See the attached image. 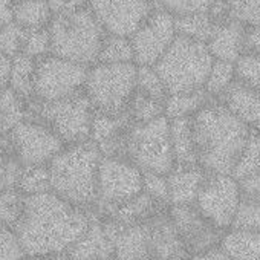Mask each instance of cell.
Returning <instances> with one entry per match:
<instances>
[{"label": "cell", "mask_w": 260, "mask_h": 260, "mask_svg": "<svg viewBox=\"0 0 260 260\" xmlns=\"http://www.w3.org/2000/svg\"><path fill=\"white\" fill-rule=\"evenodd\" d=\"M90 217L92 211L49 191L26 196L25 211L14 231L26 257L66 255L87 231Z\"/></svg>", "instance_id": "6da1fadb"}, {"label": "cell", "mask_w": 260, "mask_h": 260, "mask_svg": "<svg viewBox=\"0 0 260 260\" xmlns=\"http://www.w3.org/2000/svg\"><path fill=\"white\" fill-rule=\"evenodd\" d=\"M198 164L208 175H233L251 128L213 100L193 118Z\"/></svg>", "instance_id": "7a4b0ae2"}, {"label": "cell", "mask_w": 260, "mask_h": 260, "mask_svg": "<svg viewBox=\"0 0 260 260\" xmlns=\"http://www.w3.org/2000/svg\"><path fill=\"white\" fill-rule=\"evenodd\" d=\"M103 155L92 141L66 146L51 162V191L90 211L98 202V172Z\"/></svg>", "instance_id": "3957f363"}, {"label": "cell", "mask_w": 260, "mask_h": 260, "mask_svg": "<svg viewBox=\"0 0 260 260\" xmlns=\"http://www.w3.org/2000/svg\"><path fill=\"white\" fill-rule=\"evenodd\" d=\"M48 29L52 55L87 68L98 63L107 32L89 8L72 14L55 16Z\"/></svg>", "instance_id": "277c9868"}, {"label": "cell", "mask_w": 260, "mask_h": 260, "mask_svg": "<svg viewBox=\"0 0 260 260\" xmlns=\"http://www.w3.org/2000/svg\"><path fill=\"white\" fill-rule=\"evenodd\" d=\"M213 63L207 43L178 36L155 69L173 95L204 89Z\"/></svg>", "instance_id": "5b68a950"}, {"label": "cell", "mask_w": 260, "mask_h": 260, "mask_svg": "<svg viewBox=\"0 0 260 260\" xmlns=\"http://www.w3.org/2000/svg\"><path fill=\"white\" fill-rule=\"evenodd\" d=\"M138 66L96 63L89 68L84 93L95 112L106 115H122L127 112L137 93Z\"/></svg>", "instance_id": "8992f818"}, {"label": "cell", "mask_w": 260, "mask_h": 260, "mask_svg": "<svg viewBox=\"0 0 260 260\" xmlns=\"http://www.w3.org/2000/svg\"><path fill=\"white\" fill-rule=\"evenodd\" d=\"M29 112L37 121L46 124L66 146L90 141L95 109L84 90L52 103L34 100L29 103Z\"/></svg>", "instance_id": "52a82bcc"}, {"label": "cell", "mask_w": 260, "mask_h": 260, "mask_svg": "<svg viewBox=\"0 0 260 260\" xmlns=\"http://www.w3.org/2000/svg\"><path fill=\"white\" fill-rule=\"evenodd\" d=\"M127 159L132 161L143 173L169 175L176 167L170 138V119L162 116L130 127Z\"/></svg>", "instance_id": "ba28073f"}, {"label": "cell", "mask_w": 260, "mask_h": 260, "mask_svg": "<svg viewBox=\"0 0 260 260\" xmlns=\"http://www.w3.org/2000/svg\"><path fill=\"white\" fill-rule=\"evenodd\" d=\"M144 173L128 159L103 156L98 172L100 214H109L115 208L130 202L143 193Z\"/></svg>", "instance_id": "9c48e42d"}, {"label": "cell", "mask_w": 260, "mask_h": 260, "mask_svg": "<svg viewBox=\"0 0 260 260\" xmlns=\"http://www.w3.org/2000/svg\"><path fill=\"white\" fill-rule=\"evenodd\" d=\"M89 68L57 55L37 60L34 100L52 103L69 98L84 90Z\"/></svg>", "instance_id": "30bf717a"}, {"label": "cell", "mask_w": 260, "mask_h": 260, "mask_svg": "<svg viewBox=\"0 0 260 260\" xmlns=\"http://www.w3.org/2000/svg\"><path fill=\"white\" fill-rule=\"evenodd\" d=\"M7 140L22 166H49L66 147L46 124L31 118L7 134Z\"/></svg>", "instance_id": "8fae6325"}, {"label": "cell", "mask_w": 260, "mask_h": 260, "mask_svg": "<svg viewBox=\"0 0 260 260\" xmlns=\"http://www.w3.org/2000/svg\"><path fill=\"white\" fill-rule=\"evenodd\" d=\"M240 205L239 181L233 175H207L194 207L219 230H231Z\"/></svg>", "instance_id": "7c38bea8"}, {"label": "cell", "mask_w": 260, "mask_h": 260, "mask_svg": "<svg viewBox=\"0 0 260 260\" xmlns=\"http://www.w3.org/2000/svg\"><path fill=\"white\" fill-rule=\"evenodd\" d=\"M178 37L176 19L156 2L155 11L130 37L137 66L155 68Z\"/></svg>", "instance_id": "4fadbf2b"}, {"label": "cell", "mask_w": 260, "mask_h": 260, "mask_svg": "<svg viewBox=\"0 0 260 260\" xmlns=\"http://www.w3.org/2000/svg\"><path fill=\"white\" fill-rule=\"evenodd\" d=\"M156 8V0H89V10L109 36L132 37Z\"/></svg>", "instance_id": "5bb4252c"}, {"label": "cell", "mask_w": 260, "mask_h": 260, "mask_svg": "<svg viewBox=\"0 0 260 260\" xmlns=\"http://www.w3.org/2000/svg\"><path fill=\"white\" fill-rule=\"evenodd\" d=\"M169 216L190 257L220 246L225 233L205 219L194 205L170 207Z\"/></svg>", "instance_id": "9a60e30c"}, {"label": "cell", "mask_w": 260, "mask_h": 260, "mask_svg": "<svg viewBox=\"0 0 260 260\" xmlns=\"http://www.w3.org/2000/svg\"><path fill=\"white\" fill-rule=\"evenodd\" d=\"M118 225L92 213L87 231L68 251V260H115V234Z\"/></svg>", "instance_id": "2e32d148"}, {"label": "cell", "mask_w": 260, "mask_h": 260, "mask_svg": "<svg viewBox=\"0 0 260 260\" xmlns=\"http://www.w3.org/2000/svg\"><path fill=\"white\" fill-rule=\"evenodd\" d=\"M115 260H155L150 222L130 226L118 225L115 234Z\"/></svg>", "instance_id": "e0dca14e"}, {"label": "cell", "mask_w": 260, "mask_h": 260, "mask_svg": "<svg viewBox=\"0 0 260 260\" xmlns=\"http://www.w3.org/2000/svg\"><path fill=\"white\" fill-rule=\"evenodd\" d=\"M246 26L234 19L217 22L207 46L214 60L236 63L243 54Z\"/></svg>", "instance_id": "ac0fdd59"}, {"label": "cell", "mask_w": 260, "mask_h": 260, "mask_svg": "<svg viewBox=\"0 0 260 260\" xmlns=\"http://www.w3.org/2000/svg\"><path fill=\"white\" fill-rule=\"evenodd\" d=\"M217 101L249 128L260 127V89L249 87L236 80Z\"/></svg>", "instance_id": "d6986e66"}, {"label": "cell", "mask_w": 260, "mask_h": 260, "mask_svg": "<svg viewBox=\"0 0 260 260\" xmlns=\"http://www.w3.org/2000/svg\"><path fill=\"white\" fill-rule=\"evenodd\" d=\"M207 175L201 167H175L167 175L170 207L194 205Z\"/></svg>", "instance_id": "ffe728a7"}, {"label": "cell", "mask_w": 260, "mask_h": 260, "mask_svg": "<svg viewBox=\"0 0 260 260\" xmlns=\"http://www.w3.org/2000/svg\"><path fill=\"white\" fill-rule=\"evenodd\" d=\"M170 138L176 167H199L193 118L170 119Z\"/></svg>", "instance_id": "44dd1931"}, {"label": "cell", "mask_w": 260, "mask_h": 260, "mask_svg": "<svg viewBox=\"0 0 260 260\" xmlns=\"http://www.w3.org/2000/svg\"><path fill=\"white\" fill-rule=\"evenodd\" d=\"M52 19L48 0H14L13 20L26 31L48 28Z\"/></svg>", "instance_id": "7402d4cb"}, {"label": "cell", "mask_w": 260, "mask_h": 260, "mask_svg": "<svg viewBox=\"0 0 260 260\" xmlns=\"http://www.w3.org/2000/svg\"><path fill=\"white\" fill-rule=\"evenodd\" d=\"M132 125L134 122L130 119L128 112L122 115H106V113L95 112L92 121V130H90V141L95 143L98 147L104 146L125 135Z\"/></svg>", "instance_id": "603a6c76"}, {"label": "cell", "mask_w": 260, "mask_h": 260, "mask_svg": "<svg viewBox=\"0 0 260 260\" xmlns=\"http://www.w3.org/2000/svg\"><path fill=\"white\" fill-rule=\"evenodd\" d=\"M213 98L207 93L205 89L173 93L166 100V116L169 119H184L194 118L205 106H208Z\"/></svg>", "instance_id": "cb8c5ba5"}, {"label": "cell", "mask_w": 260, "mask_h": 260, "mask_svg": "<svg viewBox=\"0 0 260 260\" xmlns=\"http://www.w3.org/2000/svg\"><path fill=\"white\" fill-rule=\"evenodd\" d=\"M220 246L231 260H260V233L228 230Z\"/></svg>", "instance_id": "d4e9b609"}, {"label": "cell", "mask_w": 260, "mask_h": 260, "mask_svg": "<svg viewBox=\"0 0 260 260\" xmlns=\"http://www.w3.org/2000/svg\"><path fill=\"white\" fill-rule=\"evenodd\" d=\"M29 118V101L22 98L10 86L0 90V130L10 134L14 127Z\"/></svg>", "instance_id": "484cf974"}, {"label": "cell", "mask_w": 260, "mask_h": 260, "mask_svg": "<svg viewBox=\"0 0 260 260\" xmlns=\"http://www.w3.org/2000/svg\"><path fill=\"white\" fill-rule=\"evenodd\" d=\"M36 71H37V60L25 54H20L13 58L8 86L29 103L34 101Z\"/></svg>", "instance_id": "4316f807"}, {"label": "cell", "mask_w": 260, "mask_h": 260, "mask_svg": "<svg viewBox=\"0 0 260 260\" xmlns=\"http://www.w3.org/2000/svg\"><path fill=\"white\" fill-rule=\"evenodd\" d=\"M254 175H260V127L251 128L249 138L233 172L237 181Z\"/></svg>", "instance_id": "83f0119b"}, {"label": "cell", "mask_w": 260, "mask_h": 260, "mask_svg": "<svg viewBox=\"0 0 260 260\" xmlns=\"http://www.w3.org/2000/svg\"><path fill=\"white\" fill-rule=\"evenodd\" d=\"M176 19V31L178 36L207 43L214 31L216 22L211 19L208 13L204 14H191V16H181Z\"/></svg>", "instance_id": "f1b7e54d"}, {"label": "cell", "mask_w": 260, "mask_h": 260, "mask_svg": "<svg viewBox=\"0 0 260 260\" xmlns=\"http://www.w3.org/2000/svg\"><path fill=\"white\" fill-rule=\"evenodd\" d=\"M98 63L104 64H128L135 63V51L128 37L109 36L106 37Z\"/></svg>", "instance_id": "f546056e"}, {"label": "cell", "mask_w": 260, "mask_h": 260, "mask_svg": "<svg viewBox=\"0 0 260 260\" xmlns=\"http://www.w3.org/2000/svg\"><path fill=\"white\" fill-rule=\"evenodd\" d=\"M17 190L25 196H37L51 191V175L48 166H23Z\"/></svg>", "instance_id": "4dcf8cb0"}, {"label": "cell", "mask_w": 260, "mask_h": 260, "mask_svg": "<svg viewBox=\"0 0 260 260\" xmlns=\"http://www.w3.org/2000/svg\"><path fill=\"white\" fill-rule=\"evenodd\" d=\"M234 81H236L234 63L214 60L204 89L213 100H220L225 95V92L234 84Z\"/></svg>", "instance_id": "1f68e13d"}, {"label": "cell", "mask_w": 260, "mask_h": 260, "mask_svg": "<svg viewBox=\"0 0 260 260\" xmlns=\"http://www.w3.org/2000/svg\"><path fill=\"white\" fill-rule=\"evenodd\" d=\"M127 112L134 124H144L166 116V103L137 92Z\"/></svg>", "instance_id": "d6a6232c"}, {"label": "cell", "mask_w": 260, "mask_h": 260, "mask_svg": "<svg viewBox=\"0 0 260 260\" xmlns=\"http://www.w3.org/2000/svg\"><path fill=\"white\" fill-rule=\"evenodd\" d=\"M26 196L17 188H8L0 193V225L16 228L25 211Z\"/></svg>", "instance_id": "836d02e7"}, {"label": "cell", "mask_w": 260, "mask_h": 260, "mask_svg": "<svg viewBox=\"0 0 260 260\" xmlns=\"http://www.w3.org/2000/svg\"><path fill=\"white\" fill-rule=\"evenodd\" d=\"M22 169L23 166L13 153L8 140L0 138V193L8 188H17Z\"/></svg>", "instance_id": "e575fe53"}, {"label": "cell", "mask_w": 260, "mask_h": 260, "mask_svg": "<svg viewBox=\"0 0 260 260\" xmlns=\"http://www.w3.org/2000/svg\"><path fill=\"white\" fill-rule=\"evenodd\" d=\"M137 92H140L146 96L164 101V103L169 96V90H167L162 78L159 77L156 69L150 68V66H138Z\"/></svg>", "instance_id": "d590c367"}, {"label": "cell", "mask_w": 260, "mask_h": 260, "mask_svg": "<svg viewBox=\"0 0 260 260\" xmlns=\"http://www.w3.org/2000/svg\"><path fill=\"white\" fill-rule=\"evenodd\" d=\"M26 37V29L22 28L14 20L0 28V54L14 58L22 54L23 43Z\"/></svg>", "instance_id": "8d00e7d4"}, {"label": "cell", "mask_w": 260, "mask_h": 260, "mask_svg": "<svg viewBox=\"0 0 260 260\" xmlns=\"http://www.w3.org/2000/svg\"><path fill=\"white\" fill-rule=\"evenodd\" d=\"M234 66L239 83L260 89V54H242Z\"/></svg>", "instance_id": "74e56055"}, {"label": "cell", "mask_w": 260, "mask_h": 260, "mask_svg": "<svg viewBox=\"0 0 260 260\" xmlns=\"http://www.w3.org/2000/svg\"><path fill=\"white\" fill-rule=\"evenodd\" d=\"M231 230L260 233V202L242 201L237 208Z\"/></svg>", "instance_id": "f35d334b"}, {"label": "cell", "mask_w": 260, "mask_h": 260, "mask_svg": "<svg viewBox=\"0 0 260 260\" xmlns=\"http://www.w3.org/2000/svg\"><path fill=\"white\" fill-rule=\"evenodd\" d=\"M22 54L40 60L46 55H51V34L48 28L43 29H32L26 31L25 43H23V51Z\"/></svg>", "instance_id": "ab89813d"}, {"label": "cell", "mask_w": 260, "mask_h": 260, "mask_svg": "<svg viewBox=\"0 0 260 260\" xmlns=\"http://www.w3.org/2000/svg\"><path fill=\"white\" fill-rule=\"evenodd\" d=\"M156 2L175 17H181L208 13L214 0H156Z\"/></svg>", "instance_id": "60d3db41"}, {"label": "cell", "mask_w": 260, "mask_h": 260, "mask_svg": "<svg viewBox=\"0 0 260 260\" xmlns=\"http://www.w3.org/2000/svg\"><path fill=\"white\" fill-rule=\"evenodd\" d=\"M230 19H234L245 26L260 25V0H231Z\"/></svg>", "instance_id": "b9f144b4"}, {"label": "cell", "mask_w": 260, "mask_h": 260, "mask_svg": "<svg viewBox=\"0 0 260 260\" xmlns=\"http://www.w3.org/2000/svg\"><path fill=\"white\" fill-rule=\"evenodd\" d=\"M143 193L147 194L155 202L170 207V188L167 175H158V173H144V185Z\"/></svg>", "instance_id": "7bdbcfd3"}, {"label": "cell", "mask_w": 260, "mask_h": 260, "mask_svg": "<svg viewBox=\"0 0 260 260\" xmlns=\"http://www.w3.org/2000/svg\"><path fill=\"white\" fill-rule=\"evenodd\" d=\"M0 260H26L25 249L13 228L0 225Z\"/></svg>", "instance_id": "ee69618b"}, {"label": "cell", "mask_w": 260, "mask_h": 260, "mask_svg": "<svg viewBox=\"0 0 260 260\" xmlns=\"http://www.w3.org/2000/svg\"><path fill=\"white\" fill-rule=\"evenodd\" d=\"M52 16H64L72 14L80 10L89 8V0H48Z\"/></svg>", "instance_id": "f6af8a7d"}, {"label": "cell", "mask_w": 260, "mask_h": 260, "mask_svg": "<svg viewBox=\"0 0 260 260\" xmlns=\"http://www.w3.org/2000/svg\"><path fill=\"white\" fill-rule=\"evenodd\" d=\"M239 187H240V199L242 201L260 202V175H254V176L240 179Z\"/></svg>", "instance_id": "bcb514c9"}, {"label": "cell", "mask_w": 260, "mask_h": 260, "mask_svg": "<svg viewBox=\"0 0 260 260\" xmlns=\"http://www.w3.org/2000/svg\"><path fill=\"white\" fill-rule=\"evenodd\" d=\"M243 54H260V25L246 26Z\"/></svg>", "instance_id": "7dc6e473"}, {"label": "cell", "mask_w": 260, "mask_h": 260, "mask_svg": "<svg viewBox=\"0 0 260 260\" xmlns=\"http://www.w3.org/2000/svg\"><path fill=\"white\" fill-rule=\"evenodd\" d=\"M11 63H13V58L0 54V90L8 87V84H10Z\"/></svg>", "instance_id": "c3c4849f"}, {"label": "cell", "mask_w": 260, "mask_h": 260, "mask_svg": "<svg viewBox=\"0 0 260 260\" xmlns=\"http://www.w3.org/2000/svg\"><path fill=\"white\" fill-rule=\"evenodd\" d=\"M190 260H231V257L222 249V246H217V248H213L207 252L193 255Z\"/></svg>", "instance_id": "681fc988"}, {"label": "cell", "mask_w": 260, "mask_h": 260, "mask_svg": "<svg viewBox=\"0 0 260 260\" xmlns=\"http://www.w3.org/2000/svg\"><path fill=\"white\" fill-rule=\"evenodd\" d=\"M13 7L14 0H0V28L13 22Z\"/></svg>", "instance_id": "f907efd6"}, {"label": "cell", "mask_w": 260, "mask_h": 260, "mask_svg": "<svg viewBox=\"0 0 260 260\" xmlns=\"http://www.w3.org/2000/svg\"><path fill=\"white\" fill-rule=\"evenodd\" d=\"M26 260H68L66 255H46V257H26Z\"/></svg>", "instance_id": "816d5d0a"}, {"label": "cell", "mask_w": 260, "mask_h": 260, "mask_svg": "<svg viewBox=\"0 0 260 260\" xmlns=\"http://www.w3.org/2000/svg\"><path fill=\"white\" fill-rule=\"evenodd\" d=\"M0 135H2V130H0Z\"/></svg>", "instance_id": "f5cc1de1"}, {"label": "cell", "mask_w": 260, "mask_h": 260, "mask_svg": "<svg viewBox=\"0 0 260 260\" xmlns=\"http://www.w3.org/2000/svg\"><path fill=\"white\" fill-rule=\"evenodd\" d=\"M226 2H231V0H226Z\"/></svg>", "instance_id": "db71d44e"}]
</instances>
